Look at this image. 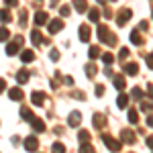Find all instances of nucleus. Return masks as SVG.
<instances>
[{
  "label": "nucleus",
  "instance_id": "nucleus-1",
  "mask_svg": "<svg viewBox=\"0 0 153 153\" xmlns=\"http://www.w3.org/2000/svg\"><path fill=\"white\" fill-rule=\"evenodd\" d=\"M96 33H98V41H102V43H106V45H114V43H117V37L108 31L106 25H100Z\"/></svg>",
  "mask_w": 153,
  "mask_h": 153
},
{
  "label": "nucleus",
  "instance_id": "nucleus-2",
  "mask_svg": "<svg viewBox=\"0 0 153 153\" xmlns=\"http://www.w3.org/2000/svg\"><path fill=\"white\" fill-rule=\"evenodd\" d=\"M102 141H104V145L110 149V151H118V149L123 147V143L117 141V139H112L110 135H102Z\"/></svg>",
  "mask_w": 153,
  "mask_h": 153
},
{
  "label": "nucleus",
  "instance_id": "nucleus-3",
  "mask_svg": "<svg viewBox=\"0 0 153 153\" xmlns=\"http://www.w3.org/2000/svg\"><path fill=\"white\" fill-rule=\"evenodd\" d=\"M21 47H23V39H21V37H16L12 43L6 45V55H14V53H19Z\"/></svg>",
  "mask_w": 153,
  "mask_h": 153
},
{
  "label": "nucleus",
  "instance_id": "nucleus-4",
  "mask_svg": "<svg viewBox=\"0 0 153 153\" xmlns=\"http://www.w3.org/2000/svg\"><path fill=\"white\" fill-rule=\"evenodd\" d=\"M131 16H133V10L131 8H125V10H120L118 12V16H117V23L123 27V25H127V21H129Z\"/></svg>",
  "mask_w": 153,
  "mask_h": 153
},
{
  "label": "nucleus",
  "instance_id": "nucleus-5",
  "mask_svg": "<svg viewBox=\"0 0 153 153\" xmlns=\"http://www.w3.org/2000/svg\"><path fill=\"white\" fill-rule=\"evenodd\" d=\"M78 35H80V41L88 43V41H90V27H88V25H82V27L78 29Z\"/></svg>",
  "mask_w": 153,
  "mask_h": 153
},
{
  "label": "nucleus",
  "instance_id": "nucleus-6",
  "mask_svg": "<svg viewBox=\"0 0 153 153\" xmlns=\"http://www.w3.org/2000/svg\"><path fill=\"white\" fill-rule=\"evenodd\" d=\"M61 29H63V23H61V19H53V21L49 23V33H51V35L59 33Z\"/></svg>",
  "mask_w": 153,
  "mask_h": 153
},
{
  "label": "nucleus",
  "instance_id": "nucleus-7",
  "mask_svg": "<svg viewBox=\"0 0 153 153\" xmlns=\"http://www.w3.org/2000/svg\"><path fill=\"white\" fill-rule=\"evenodd\" d=\"M39 147V141H37V137H27V141H25V149L29 153H33Z\"/></svg>",
  "mask_w": 153,
  "mask_h": 153
},
{
  "label": "nucleus",
  "instance_id": "nucleus-8",
  "mask_svg": "<svg viewBox=\"0 0 153 153\" xmlns=\"http://www.w3.org/2000/svg\"><path fill=\"white\" fill-rule=\"evenodd\" d=\"M31 102L35 106H43V102H45V92H33L31 94Z\"/></svg>",
  "mask_w": 153,
  "mask_h": 153
},
{
  "label": "nucleus",
  "instance_id": "nucleus-9",
  "mask_svg": "<svg viewBox=\"0 0 153 153\" xmlns=\"http://www.w3.org/2000/svg\"><path fill=\"white\" fill-rule=\"evenodd\" d=\"M80 120H82V112H78V110H74L70 117H68L70 127H78V125H80Z\"/></svg>",
  "mask_w": 153,
  "mask_h": 153
},
{
  "label": "nucleus",
  "instance_id": "nucleus-10",
  "mask_svg": "<svg viewBox=\"0 0 153 153\" xmlns=\"http://www.w3.org/2000/svg\"><path fill=\"white\" fill-rule=\"evenodd\" d=\"M29 76H31V74H29L27 70H19L16 71V82L19 84H27L29 82Z\"/></svg>",
  "mask_w": 153,
  "mask_h": 153
},
{
  "label": "nucleus",
  "instance_id": "nucleus-11",
  "mask_svg": "<svg viewBox=\"0 0 153 153\" xmlns=\"http://www.w3.org/2000/svg\"><path fill=\"white\" fill-rule=\"evenodd\" d=\"M125 74H127V76H137V74H139V65H137V63H127V65H125Z\"/></svg>",
  "mask_w": 153,
  "mask_h": 153
},
{
  "label": "nucleus",
  "instance_id": "nucleus-12",
  "mask_svg": "<svg viewBox=\"0 0 153 153\" xmlns=\"http://www.w3.org/2000/svg\"><path fill=\"white\" fill-rule=\"evenodd\" d=\"M31 125H33V129H35L37 133H43V131H45V123H43L41 118H33Z\"/></svg>",
  "mask_w": 153,
  "mask_h": 153
},
{
  "label": "nucleus",
  "instance_id": "nucleus-13",
  "mask_svg": "<svg viewBox=\"0 0 153 153\" xmlns=\"http://www.w3.org/2000/svg\"><path fill=\"white\" fill-rule=\"evenodd\" d=\"M45 23H47V12L39 10L35 14V25H39V27H41V25H45Z\"/></svg>",
  "mask_w": 153,
  "mask_h": 153
},
{
  "label": "nucleus",
  "instance_id": "nucleus-14",
  "mask_svg": "<svg viewBox=\"0 0 153 153\" xmlns=\"http://www.w3.org/2000/svg\"><path fill=\"white\" fill-rule=\"evenodd\" d=\"M35 59V53L31 51V49H25L23 53H21V61H25V63H29V61H33Z\"/></svg>",
  "mask_w": 153,
  "mask_h": 153
},
{
  "label": "nucleus",
  "instance_id": "nucleus-15",
  "mask_svg": "<svg viewBox=\"0 0 153 153\" xmlns=\"http://www.w3.org/2000/svg\"><path fill=\"white\" fill-rule=\"evenodd\" d=\"M120 137H123V141L125 143H135V133H133V131H123V133H120Z\"/></svg>",
  "mask_w": 153,
  "mask_h": 153
},
{
  "label": "nucleus",
  "instance_id": "nucleus-16",
  "mask_svg": "<svg viewBox=\"0 0 153 153\" xmlns=\"http://www.w3.org/2000/svg\"><path fill=\"white\" fill-rule=\"evenodd\" d=\"M8 96H10V100H23V90L21 88H10Z\"/></svg>",
  "mask_w": 153,
  "mask_h": 153
},
{
  "label": "nucleus",
  "instance_id": "nucleus-17",
  "mask_svg": "<svg viewBox=\"0 0 153 153\" xmlns=\"http://www.w3.org/2000/svg\"><path fill=\"white\" fill-rule=\"evenodd\" d=\"M74 6H76L78 12H86L88 10V2H86V0H74Z\"/></svg>",
  "mask_w": 153,
  "mask_h": 153
},
{
  "label": "nucleus",
  "instance_id": "nucleus-18",
  "mask_svg": "<svg viewBox=\"0 0 153 153\" xmlns=\"http://www.w3.org/2000/svg\"><path fill=\"white\" fill-rule=\"evenodd\" d=\"M94 127L96 129H104L106 127V120H104L102 114H94Z\"/></svg>",
  "mask_w": 153,
  "mask_h": 153
},
{
  "label": "nucleus",
  "instance_id": "nucleus-19",
  "mask_svg": "<svg viewBox=\"0 0 153 153\" xmlns=\"http://www.w3.org/2000/svg\"><path fill=\"white\" fill-rule=\"evenodd\" d=\"M31 41H33V45H41L43 43V37L39 31H31Z\"/></svg>",
  "mask_w": 153,
  "mask_h": 153
},
{
  "label": "nucleus",
  "instance_id": "nucleus-20",
  "mask_svg": "<svg viewBox=\"0 0 153 153\" xmlns=\"http://www.w3.org/2000/svg\"><path fill=\"white\" fill-rule=\"evenodd\" d=\"M112 82H114V86H117V90H123L127 84H125V78L123 76H112Z\"/></svg>",
  "mask_w": 153,
  "mask_h": 153
},
{
  "label": "nucleus",
  "instance_id": "nucleus-21",
  "mask_svg": "<svg viewBox=\"0 0 153 153\" xmlns=\"http://www.w3.org/2000/svg\"><path fill=\"white\" fill-rule=\"evenodd\" d=\"M127 118H129L131 125H137V123H139V114H137V110H135V108H131L129 114H127Z\"/></svg>",
  "mask_w": 153,
  "mask_h": 153
},
{
  "label": "nucleus",
  "instance_id": "nucleus-22",
  "mask_svg": "<svg viewBox=\"0 0 153 153\" xmlns=\"http://www.w3.org/2000/svg\"><path fill=\"white\" fill-rule=\"evenodd\" d=\"M131 43H133V45H143V39H141V35H139V31H133V33H131Z\"/></svg>",
  "mask_w": 153,
  "mask_h": 153
},
{
  "label": "nucleus",
  "instance_id": "nucleus-23",
  "mask_svg": "<svg viewBox=\"0 0 153 153\" xmlns=\"http://www.w3.org/2000/svg\"><path fill=\"white\" fill-rule=\"evenodd\" d=\"M127 102H129V96L120 94V96H118V100H117V106H118V108H127Z\"/></svg>",
  "mask_w": 153,
  "mask_h": 153
},
{
  "label": "nucleus",
  "instance_id": "nucleus-24",
  "mask_svg": "<svg viewBox=\"0 0 153 153\" xmlns=\"http://www.w3.org/2000/svg\"><path fill=\"white\" fill-rule=\"evenodd\" d=\"M88 16H90L92 23H98V21H100V10H98V8H92V10L88 12Z\"/></svg>",
  "mask_w": 153,
  "mask_h": 153
},
{
  "label": "nucleus",
  "instance_id": "nucleus-25",
  "mask_svg": "<svg viewBox=\"0 0 153 153\" xmlns=\"http://www.w3.org/2000/svg\"><path fill=\"white\" fill-rule=\"evenodd\" d=\"M88 55H90V59H98V57H100V47L92 45V47H90V51H88Z\"/></svg>",
  "mask_w": 153,
  "mask_h": 153
},
{
  "label": "nucleus",
  "instance_id": "nucleus-26",
  "mask_svg": "<svg viewBox=\"0 0 153 153\" xmlns=\"http://www.w3.org/2000/svg\"><path fill=\"white\" fill-rule=\"evenodd\" d=\"M78 139H80V143H88L90 141V133H88V131H80V133H78Z\"/></svg>",
  "mask_w": 153,
  "mask_h": 153
},
{
  "label": "nucleus",
  "instance_id": "nucleus-27",
  "mask_svg": "<svg viewBox=\"0 0 153 153\" xmlns=\"http://www.w3.org/2000/svg\"><path fill=\"white\" fill-rule=\"evenodd\" d=\"M51 153H65V145H63V143H53Z\"/></svg>",
  "mask_w": 153,
  "mask_h": 153
},
{
  "label": "nucleus",
  "instance_id": "nucleus-28",
  "mask_svg": "<svg viewBox=\"0 0 153 153\" xmlns=\"http://www.w3.org/2000/svg\"><path fill=\"white\" fill-rule=\"evenodd\" d=\"M0 21H2V23H10V12L6 10V8L0 10Z\"/></svg>",
  "mask_w": 153,
  "mask_h": 153
},
{
  "label": "nucleus",
  "instance_id": "nucleus-29",
  "mask_svg": "<svg viewBox=\"0 0 153 153\" xmlns=\"http://www.w3.org/2000/svg\"><path fill=\"white\" fill-rule=\"evenodd\" d=\"M8 37H10V31L6 27H0V41H6Z\"/></svg>",
  "mask_w": 153,
  "mask_h": 153
},
{
  "label": "nucleus",
  "instance_id": "nucleus-30",
  "mask_svg": "<svg viewBox=\"0 0 153 153\" xmlns=\"http://www.w3.org/2000/svg\"><path fill=\"white\" fill-rule=\"evenodd\" d=\"M80 153H96V151H94V147H92L90 143H84L82 147H80Z\"/></svg>",
  "mask_w": 153,
  "mask_h": 153
},
{
  "label": "nucleus",
  "instance_id": "nucleus-31",
  "mask_svg": "<svg viewBox=\"0 0 153 153\" xmlns=\"http://www.w3.org/2000/svg\"><path fill=\"white\" fill-rule=\"evenodd\" d=\"M94 74H96V65H94V63H88V65H86V76L92 78Z\"/></svg>",
  "mask_w": 153,
  "mask_h": 153
},
{
  "label": "nucleus",
  "instance_id": "nucleus-32",
  "mask_svg": "<svg viewBox=\"0 0 153 153\" xmlns=\"http://www.w3.org/2000/svg\"><path fill=\"white\" fill-rule=\"evenodd\" d=\"M131 96H133L135 100H141V98H143V90H141V88H133V92H131Z\"/></svg>",
  "mask_w": 153,
  "mask_h": 153
},
{
  "label": "nucleus",
  "instance_id": "nucleus-33",
  "mask_svg": "<svg viewBox=\"0 0 153 153\" xmlns=\"http://www.w3.org/2000/svg\"><path fill=\"white\" fill-rule=\"evenodd\" d=\"M21 117L27 118V120H33V112H31L29 108H21Z\"/></svg>",
  "mask_w": 153,
  "mask_h": 153
},
{
  "label": "nucleus",
  "instance_id": "nucleus-34",
  "mask_svg": "<svg viewBox=\"0 0 153 153\" xmlns=\"http://www.w3.org/2000/svg\"><path fill=\"white\" fill-rule=\"evenodd\" d=\"M102 61H104L106 65H110V63L114 61V55H112V53H102Z\"/></svg>",
  "mask_w": 153,
  "mask_h": 153
},
{
  "label": "nucleus",
  "instance_id": "nucleus-35",
  "mask_svg": "<svg viewBox=\"0 0 153 153\" xmlns=\"http://www.w3.org/2000/svg\"><path fill=\"white\" fill-rule=\"evenodd\" d=\"M141 110H143V112H151V110H153V104H151V102H143V104H141Z\"/></svg>",
  "mask_w": 153,
  "mask_h": 153
},
{
  "label": "nucleus",
  "instance_id": "nucleus-36",
  "mask_svg": "<svg viewBox=\"0 0 153 153\" xmlns=\"http://www.w3.org/2000/svg\"><path fill=\"white\" fill-rule=\"evenodd\" d=\"M59 14H61V16H70V6H65V4H63V6L59 8Z\"/></svg>",
  "mask_w": 153,
  "mask_h": 153
},
{
  "label": "nucleus",
  "instance_id": "nucleus-37",
  "mask_svg": "<svg viewBox=\"0 0 153 153\" xmlns=\"http://www.w3.org/2000/svg\"><path fill=\"white\" fill-rule=\"evenodd\" d=\"M49 57H51V61H57V59H59V51H57V49H51Z\"/></svg>",
  "mask_w": 153,
  "mask_h": 153
},
{
  "label": "nucleus",
  "instance_id": "nucleus-38",
  "mask_svg": "<svg viewBox=\"0 0 153 153\" xmlns=\"http://www.w3.org/2000/svg\"><path fill=\"white\" fill-rule=\"evenodd\" d=\"M118 57H120V59H127V57H129V49L123 47V49H120V53H118Z\"/></svg>",
  "mask_w": 153,
  "mask_h": 153
},
{
  "label": "nucleus",
  "instance_id": "nucleus-39",
  "mask_svg": "<svg viewBox=\"0 0 153 153\" xmlns=\"http://www.w3.org/2000/svg\"><path fill=\"white\" fill-rule=\"evenodd\" d=\"M145 61H147V68H153V53L145 55Z\"/></svg>",
  "mask_w": 153,
  "mask_h": 153
},
{
  "label": "nucleus",
  "instance_id": "nucleus-40",
  "mask_svg": "<svg viewBox=\"0 0 153 153\" xmlns=\"http://www.w3.org/2000/svg\"><path fill=\"white\" fill-rule=\"evenodd\" d=\"M96 96H104V86H102V84L96 86Z\"/></svg>",
  "mask_w": 153,
  "mask_h": 153
},
{
  "label": "nucleus",
  "instance_id": "nucleus-41",
  "mask_svg": "<svg viewBox=\"0 0 153 153\" xmlns=\"http://www.w3.org/2000/svg\"><path fill=\"white\" fill-rule=\"evenodd\" d=\"M27 25V10H21V27Z\"/></svg>",
  "mask_w": 153,
  "mask_h": 153
},
{
  "label": "nucleus",
  "instance_id": "nucleus-42",
  "mask_svg": "<svg viewBox=\"0 0 153 153\" xmlns=\"http://www.w3.org/2000/svg\"><path fill=\"white\" fill-rule=\"evenodd\" d=\"M145 143H147V147H149V149H153V135H149V137L145 139Z\"/></svg>",
  "mask_w": 153,
  "mask_h": 153
},
{
  "label": "nucleus",
  "instance_id": "nucleus-43",
  "mask_svg": "<svg viewBox=\"0 0 153 153\" xmlns=\"http://www.w3.org/2000/svg\"><path fill=\"white\" fill-rule=\"evenodd\" d=\"M63 82L68 84V86H71V84H74V78H71V76H65V78H63Z\"/></svg>",
  "mask_w": 153,
  "mask_h": 153
},
{
  "label": "nucleus",
  "instance_id": "nucleus-44",
  "mask_svg": "<svg viewBox=\"0 0 153 153\" xmlns=\"http://www.w3.org/2000/svg\"><path fill=\"white\" fill-rule=\"evenodd\" d=\"M147 94L153 98V84H147Z\"/></svg>",
  "mask_w": 153,
  "mask_h": 153
},
{
  "label": "nucleus",
  "instance_id": "nucleus-45",
  "mask_svg": "<svg viewBox=\"0 0 153 153\" xmlns=\"http://www.w3.org/2000/svg\"><path fill=\"white\" fill-rule=\"evenodd\" d=\"M4 90H6V82L0 78V92H4Z\"/></svg>",
  "mask_w": 153,
  "mask_h": 153
},
{
  "label": "nucleus",
  "instance_id": "nucleus-46",
  "mask_svg": "<svg viewBox=\"0 0 153 153\" xmlns=\"http://www.w3.org/2000/svg\"><path fill=\"white\" fill-rule=\"evenodd\" d=\"M4 2H6L8 6H16V2H19V0H4Z\"/></svg>",
  "mask_w": 153,
  "mask_h": 153
},
{
  "label": "nucleus",
  "instance_id": "nucleus-47",
  "mask_svg": "<svg viewBox=\"0 0 153 153\" xmlns=\"http://www.w3.org/2000/svg\"><path fill=\"white\" fill-rule=\"evenodd\" d=\"M139 29H141V31H145V29H147V21H143V23L139 25Z\"/></svg>",
  "mask_w": 153,
  "mask_h": 153
},
{
  "label": "nucleus",
  "instance_id": "nucleus-48",
  "mask_svg": "<svg viewBox=\"0 0 153 153\" xmlns=\"http://www.w3.org/2000/svg\"><path fill=\"white\" fill-rule=\"evenodd\" d=\"M147 125H149V127L153 129V117H149V118H147Z\"/></svg>",
  "mask_w": 153,
  "mask_h": 153
},
{
  "label": "nucleus",
  "instance_id": "nucleus-49",
  "mask_svg": "<svg viewBox=\"0 0 153 153\" xmlns=\"http://www.w3.org/2000/svg\"><path fill=\"white\" fill-rule=\"evenodd\" d=\"M96 2H100V4H104V2H106V0H96Z\"/></svg>",
  "mask_w": 153,
  "mask_h": 153
}]
</instances>
